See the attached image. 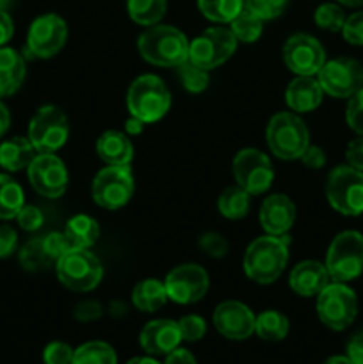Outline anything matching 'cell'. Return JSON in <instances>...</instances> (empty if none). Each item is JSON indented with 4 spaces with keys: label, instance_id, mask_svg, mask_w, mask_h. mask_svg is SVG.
Segmentation results:
<instances>
[{
    "label": "cell",
    "instance_id": "cell-1",
    "mask_svg": "<svg viewBox=\"0 0 363 364\" xmlns=\"http://www.w3.org/2000/svg\"><path fill=\"white\" fill-rule=\"evenodd\" d=\"M191 41L173 25H152L139 36L137 50L146 63L160 68H178L189 59Z\"/></svg>",
    "mask_w": 363,
    "mask_h": 364
},
{
    "label": "cell",
    "instance_id": "cell-2",
    "mask_svg": "<svg viewBox=\"0 0 363 364\" xmlns=\"http://www.w3.org/2000/svg\"><path fill=\"white\" fill-rule=\"evenodd\" d=\"M288 263V237L263 235L253 240L244 252V272L258 284H273Z\"/></svg>",
    "mask_w": 363,
    "mask_h": 364
},
{
    "label": "cell",
    "instance_id": "cell-3",
    "mask_svg": "<svg viewBox=\"0 0 363 364\" xmlns=\"http://www.w3.org/2000/svg\"><path fill=\"white\" fill-rule=\"evenodd\" d=\"M127 109L130 116L137 117L144 124L157 123L171 109L169 89L157 75H141L128 87Z\"/></svg>",
    "mask_w": 363,
    "mask_h": 364
},
{
    "label": "cell",
    "instance_id": "cell-4",
    "mask_svg": "<svg viewBox=\"0 0 363 364\" xmlns=\"http://www.w3.org/2000/svg\"><path fill=\"white\" fill-rule=\"evenodd\" d=\"M267 146L280 160H298L310 146V130L295 112H278L265 128Z\"/></svg>",
    "mask_w": 363,
    "mask_h": 364
},
{
    "label": "cell",
    "instance_id": "cell-5",
    "mask_svg": "<svg viewBox=\"0 0 363 364\" xmlns=\"http://www.w3.org/2000/svg\"><path fill=\"white\" fill-rule=\"evenodd\" d=\"M57 279L64 288L78 294L91 291L102 283L103 267L89 249L71 247L56 262Z\"/></svg>",
    "mask_w": 363,
    "mask_h": 364
},
{
    "label": "cell",
    "instance_id": "cell-6",
    "mask_svg": "<svg viewBox=\"0 0 363 364\" xmlns=\"http://www.w3.org/2000/svg\"><path fill=\"white\" fill-rule=\"evenodd\" d=\"M326 269L331 281L349 283L363 272V235L358 231H342L327 247Z\"/></svg>",
    "mask_w": 363,
    "mask_h": 364
},
{
    "label": "cell",
    "instance_id": "cell-7",
    "mask_svg": "<svg viewBox=\"0 0 363 364\" xmlns=\"http://www.w3.org/2000/svg\"><path fill=\"white\" fill-rule=\"evenodd\" d=\"M326 198L331 208L347 217L363 213V171L338 166L327 174Z\"/></svg>",
    "mask_w": 363,
    "mask_h": 364
},
{
    "label": "cell",
    "instance_id": "cell-8",
    "mask_svg": "<svg viewBox=\"0 0 363 364\" xmlns=\"http://www.w3.org/2000/svg\"><path fill=\"white\" fill-rule=\"evenodd\" d=\"M317 316L331 331H344L358 315V297L347 283H330L317 295Z\"/></svg>",
    "mask_w": 363,
    "mask_h": 364
},
{
    "label": "cell",
    "instance_id": "cell-9",
    "mask_svg": "<svg viewBox=\"0 0 363 364\" xmlns=\"http://www.w3.org/2000/svg\"><path fill=\"white\" fill-rule=\"evenodd\" d=\"M135 191L130 166H107L98 171L91 183V198L100 208L120 210L132 199Z\"/></svg>",
    "mask_w": 363,
    "mask_h": 364
},
{
    "label": "cell",
    "instance_id": "cell-10",
    "mask_svg": "<svg viewBox=\"0 0 363 364\" xmlns=\"http://www.w3.org/2000/svg\"><path fill=\"white\" fill-rule=\"evenodd\" d=\"M28 141L38 153H56L70 139V121L57 105H45L36 110L28 123Z\"/></svg>",
    "mask_w": 363,
    "mask_h": 364
},
{
    "label": "cell",
    "instance_id": "cell-11",
    "mask_svg": "<svg viewBox=\"0 0 363 364\" xmlns=\"http://www.w3.org/2000/svg\"><path fill=\"white\" fill-rule=\"evenodd\" d=\"M238 41L226 27H210L194 38L189 45V60L210 71L226 63L235 53Z\"/></svg>",
    "mask_w": 363,
    "mask_h": 364
},
{
    "label": "cell",
    "instance_id": "cell-12",
    "mask_svg": "<svg viewBox=\"0 0 363 364\" xmlns=\"http://www.w3.org/2000/svg\"><path fill=\"white\" fill-rule=\"evenodd\" d=\"M233 178L249 196L265 194L274 181V167L269 156L256 148H244L235 155Z\"/></svg>",
    "mask_w": 363,
    "mask_h": 364
},
{
    "label": "cell",
    "instance_id": "cell-13",
    "mask_svg": "<svg viewBox=\"0 0 363 364\" xmlns=\"http://www.w3.org/2000/svg\"><path fill=\"white\" fill-rule=\"evenodd\" d=\"M324 95L331 98H351L363 87V66L351 57H338L324 63L317 73Z\"/></svg>",
    "mask_w": 363,
    "mask_h": 364
},
{
    "label": "cell",
    "instance_id": "cell-14",
    "mask_svg": "<svg viewBox=\"0 0 363 364\" xmlns=\"http://www.w3.org/2000/svg\"><path fill=\"white\" fill-rule=\"evenodd\" d=\"M68 41V25L56 13L36 18L28 27L27 52L36 59H52L64 48Z\"/></svg>",
    "mask_w": 363,
    "mask_h": 364
},
{
    "label": "cell",
    "instance_id": "cell-15",
    "mask_svg": "<svg viewBox=\"0 0 363 364\" xmlns=\"http://www.w3.org/2000/svg\"><path fill=\"white\" fill-rule=\"evenodd\" d=\"M283 63L295 77H315L326 63V50L317 38L298 32L285 41Z\"/></svg>",
    "mask_w": 363,
    "mask_h": 364
},
{
    "label": "cell",
    "instance_id": "cell-16",
    "mask_svg": "<svg viewBox=\"0 0 363 364\" xmlns=\"http://www.w3.org/2000/svg\"><path fill=\"white\" fill-rule=\"evenodd\" d=\"M167 299L182 306L199 302L210 287L209 274L196 263H184L171 270L164 279Z\"/></svg>",
    "mask_w": 363,
    "mask_h": 364
},
{
    "label": "cell",
    "instance_id": "cell-17",
    "mask_svg": "<svg viewBox=\"0 0 363 364\" xmlns=\"http://www.w3.org/2000/svg\"><path fill=\"white\" fill-rule=\"evenodd\" d=\"M27 174L32 188L43 198H60L70 185L66 166L56 153H38L27 167Z\"/></svg>",
    "mask_w": 363,
    "mask_h": 364
},
{
    "label": "cell",
    "instance_id": "cell-18",
    "mask_svg": "<svg viewBox=\"0 0 363 364\" xmlns=\"http://www.w3.org/2000/svg\"><path fill=\"white\" fill-rule=\"evenodd\" d=\"M255 313L238 301H224L214 311V326L221 336L233 341L248 340L255 333Z\"/></svg>",
    "mask_w": 363,
    "mask_h": 364
},
{
    "label": "cell",
    "instance_id": "cell-19",
    "mask_svg": "<svg viewBox=\"0 0 363 364\" xmlns=\"http://www.w3.org/2000/svg\"><path fill=\"white\" fill-rule=\"evenodd\" d=\"M260 224L267 235L285 237L295 224L298 208L295 203L285 194H273L260 206Z\"/></svg>",
    "mask_w": 363,
    "mask_h": 364
},
{
    "label": "cell",
    "instance_id": "cell-20",
    "mask_svg": "<svg viewBox=\"0 0 363 364\" xmlns=\"http://www.w3.org/2000/svg\"><path fill=\"white\" fill-rule=\"evenodd\" d=\"M182 334L178 322L167 318L152 320L146 323L139 336L142 350L149 355H167L180 345Z\"/></svg>",
    "mask_w": 363,
    "mask_h": 364
},
{
    "label": "cell",
    "instance_id": "cell-21",
    "mask_svg": "<svg viewBox=\"0 0 363 364\" xmlns=\"http://www.w3.org/2000/svg\"><path fill=\"white\" fill-rule=\"evenodd\" d=\"M331 283L330 272H327L326 265L317 259H305L299 262L298 265L292 269L290 276H288V287L294 294L299 297H317L327 284Z\"/></svg>",
    "mask_w": 363,
    "mask_h": 364
},
{
    "label": "cell",
    "instance_id": "cell-22",
    "mask_svg": "<svg viewBox=\"0 0 363 364\" xmlns=\"http://www.w3.org/2000/svg\"><path fill=\"white\" fill-rule=\"evenodd\" d=\"M324 91L315 77H295L285 91V102L295 114L313 112L322 103Z\"/></svg>",
    "mask_w": 363,
    "mask_h": 364
},
{
    "label": "cell",
    "instance_id": "cell-23",
    "mask_svg": "<svg viewBox=\"0 0 363 364\" xmlns=\"http://www.w3.org/2000/svg\"><path fill=\"white\" fill-rule=\"evenodd\" d=\"M96 155L107 166H130L134 144L125 132L107 130L96 139Z\"/></svg>",
    "mask_w": 363,
    "mask_h": 364
},
{
    "label": "cell",
    "instance_id": "cell-24",
    "mask_svg": "<svg viewBox=\"0 0 363 364\" xmlns=\"http://www.w3.org/2000/svg\"><path fill=\"white\" fill-rule=\"evenodd\" d=\"M27 75L25 59L14 48L0 46V98L14 95Z\"/></svg>",
    "mask_w": 363,
    "mask_h": 364
},
{
    "label": "cell",
    "instance_id": "cell-25",
    "mask_svg": "<svg viewBox=\"0 0 363 364\" xmlns=\"http://www.w3.org/2000/svg\"><path fill=\"white\" fill-rule=\"evenodd\" d=\"M36 155L38 151L28 137L7 139L0 144V167L11 173H18L21 169H27Z\"/></svg>",
    "mask_w": 363,
    "mask_h": 364
},
{
    "label": "cell",
    "instance_id": "cell-26",
    "mask_svg": "<svg viewBox=\"0 0 363 364\" xmlns=\"http://www.w3.org/2000/svg\"><path fill=\"white\" fill-rule=\"evenodd\" d=\"M167 302V291L164 281L142 279L132 290V304L142 313H155Z\"/></svg>",
    "mask_w": 363,
    "mask_h": 364
},
{
    "label": "cell",
    "instance_id": "cell-27",
    "mask_svg": "<svg viewBox=\"0 0 363 364\" xmlns=\"http://www.w3.org/2000/svg\"><path fill=\"white\" fill-rule=\"evenodd\" d=\"M64 235L70 240L71 247L91 249L100 238V224L91 215L78 213L68 220L64 226Z\"/></svg>",
    "mask_w": 363,
    "mask_h": 364
},
{
    "label": "cell",
    "instance_id": "cell-28",
    "mask_svg": "<svg viewBox=\"0 0 363 364\" xmlns=\"http://www.w3.org/2000/svg\"><path fill=\"white\" fill-rule=\"evenodd\" d=\"M249 205H251V196L238 185L224 188L217 199V210L224 219L230 220L244 219L249 213Z\"/></svg>",
    "mask_w": 363,
    "mask_h": 364
},
{
    "label": "cell",
    "instance_id": "cell-29",
    "mask_svg": "<svg viewBox=\"0 0 363 364\" xmlns=\"http://www.w3.org/2000/svg\"><path fill=\"white\" fill-rule=\"evenodd\" d=\"M25 205L23 188L7 174H0V220L16 219Z\"/></svg>",
    "mask_w": 363,
    "mask_h": 364
},
{
    "label": "cell",
    "instance_id": "cell-30",
    "mask_svg": "<svg viewBox=\"0 0 363 364\" xmlns=\"http://www.w3.org/2000/svg\"><path fill=\"white\" fill-rule=\"evenodd\" d=\"M127 11L134 23L152 27L166 16L167 0H127Z\"/></svg>",
    "mask_w": 363,
    "mask_h": 364
},
{
    "label": "cell",
    "instance_id": "cell-31",
    "mask_svg": "<svg viewBox=\"0 0 363 364\" xmlns=\"http://www.w3.org/2000/svg\"><path fill=\"white\" fill-rule=\"evenodd\" d=\"M290 323L288 318L280 311L267 309L260 313L255 320V333L263 341H281L287 338Z\"/></svg>",
    "mask_w": 363,
    "mask_h": 364
},
{
    "label": "cell",
    "instance_id": "cell-32",
    "mask_svg": "<svg viewBox=\"0 0 363 364\" xmlns=\"http://www.w3.org/2000/svg\"><path fill=\"white\" fill-rule=\"evenodd\" d=\"M230 31L233 32L238 43H246V45L256 43L262 38L263 20L244 6V9L230 21Z\"/></svg>",
    "mask_w": 363,
    "mask_h": 364
},
{
    "label": "cell",
    "instance_id": "cell-33",
    "mask_svg": "<svg viewBox=\"0 0 363 364\" xmlns=\"http://www.w3.org/2000/svg\"><path fill=\"white\" fill-rule=\"evenodd\" d=\"M198 9L209 21L224 25L244 9V0H198Z\"/></svg>",
    "mask_w": 363,
    "mask_h": 364
},
{
    "label": "cell",
    "instance_id": "cell-34",
    "mask_svg": "<svg viewBox=\"0 0 363 364\" xmlns=\"http://www.w3.org/2000/svg\"><path fill=\"white\" fill-rule=\"evenodd\" d=\"M71 364H117V355L105 341H88L73 352Z\"/></svg>",
    "mask_w": 363,
    "mask_h": 364
},
{
    "label": "cell",
    "instance_id": "cell-35",
    "mask_svg": "<svg viewBox=\"0 0 363 364\" xmlns=\"http://www.w3.org/2000/svg\"><path fill=\"white\" fill-rule=\"evenodd\" d=\"M20 263L28 272H39V270L48 269L53 262L46 255L41 238H32L21 247Z\"/></svg>",
    "mask_w": 363,
    "mask_h": 364
},
{
    "label": "cell",
    "instance_id": "cell-36",
    "mask_svg": "<svg viewBox=\"0 0 363 364\" xmlns=\"http://www.w3.org/2000/svg\"><path fill=\"white\" fill-rule=\"evenodd\" d=\"M178 77H180L182 85H184L189 92H192V95H199V92L205 91L210 84L209 71L192 64L189 59L178 66Z\"/></svg>",
    "mask_w": 363,
    "mask_h": 364
},
{
    "label": "cell",
    "instance_id": "cell-37",
    "mask_svg": "<svg viewBox=\"0 0 363 364\" xmlns=\"http://www.w3.org/2000/svg\"><path fill=\"white\" fill-rule=\"evenodd\" d=\"M313 21L319 28L327 32H340L345 23V13L338 4H320L313 14Z\"/></svg>",
    "mask_w": 363,
    "mask_h": 364
},
{
    "label": "cell",
    "instance_id": "cell-38",
    "mask_svg": "<svg viewBox=\"0 0 363 364\" xmlns=\"http://www.w3.org/2000/svg\"><path fill=\"white\" fill-rule=\"evenodd\" d=\"M244 6L249 11L262 18L263 21L276 20L278 16L285 13L288 6V0H244Z\"/></svg>",
    "mask_w": 363,
    "mask_h": 364
},
{
    "label": "cell",
    "instance_id": "cell-39",
    "mask_svg": "<svg viewBox=\"0 0 363 364\" xmlns=\"http://www.w3.org/2000/svg\"><path fill=\"white\" fill-rule=\"evenodd\" d=\"M198 247L203 255L210 256V258L221 259L228 255L230 251V244H228L226 238L223 235L216 233V231H209V233H203L198 238Z\"/></svg>",
    "mask_w": 363,
    "mask_h": 364
},
{
    "label": "cell",
    "instance_id": "cell-40",
    "mask_svg": "<svg viewBox=\"0 0 363 364\" xmlns=\"http://www.w3.org/2000/svg\"><path fill=\"white\" fill-rule=\"evenodd\" d=\"M178 329L184 341H198L205 336L206 322L199 315H185L178 320Z\"/></svg>",
    "mask_w": 363,
    "mask_h": 364
},
{
    "label": "cell",
    "instance_id": "cell-41",
    "mask_svg": "<svg viewBox=\"0 0 363 364\" xmlns=\"http://www.w3.org/2000/svg\"><path fill=\"white\" fill-rule=\"evenodd\" d=\"M345 119L349 128L358 135H363V87L356 95L349 98L347 110H345Z\"/></svg>",
    "mask_w": 363,
    "mask_h": 364
},
{
    "label": "cell",
    "instance_id": "cell-42",
    "mask_svg": "<svg viewBox=\"0 0 363 364\" xmlns=\"http://www.w3.org/2000/svg\"><path fill=\"white\" fill-rule=\"evenodd\" d=\"M41 240H43V247H45L46 255H48V258L52 259L53 263H56L57 259L64 255V252H68L71 249V244H70V240L66 238V235H64V231L63 233H59V231H53V233L45 235Z\"/></svg>",
    "mask_w": 363,
    "mask_h": 364
},
{
    "label": "cell",
    "instance_id": "cell-43",
    "mask_svg": "<svg viewBox=\"0 0 363 364\" xmlns=\"http://www.w3.org/2000/svg\"><path fill=\"white\" fill-rule=\"evenodd\" d=\"M73 348L63 341H52L43 350L45 364H71L73 361Z\"/></svg>",
    "mask_w": 363,
    "mask_h": 364
},
{
    "label": "cell",
    "instance_id": "cell-44",
    "mask_svg": "<svg viewBox=\"0 0 363 364\" xmlns=\"http://www.w3.org/2000/svg\"><path fill=\"white\" fill-rule=\"evenodd\" d=\"M340 32L349 45L363 46V11L352 13L351 16L345 18V23Z\"/></svg>",
    "mask_w": 363,
    "mask_h": 364
},
{
    "label": "cell",
    "instance_id": "cell-45",
    "mask_svg": "<svg viewBox=\"0 0 363 364\" xmlns=\"http://www.w3.org/2000/svg\"><path fill=\"white\" fill-rule=\"evenodd\" d=\"M18 224H20L21 230L28 231V233H34L45 223V217H43V212L38 208V206L32 205H23V208L20 210V213L16 215Z\"/></svg>",
    "mask_w": 363,
    "mask_h": 364
},
{
    "label": "cell",
    "instance_id": "cell-46",
    "mask_svg": "<svg viewBox=\"0 0 363 364\" xmlns=\"http://www.w3.org/2000/svg\"><path fill=\"white\" fill-rule=\"evenodd\" d=\"M18 233L14 228L2 224L0 226V259H6L16 251Z\"/></svg>",
    "mask_w": 363,
    "mask_h": 364
},
{
    "label": "cell",
    "instance_id": "cell-47",
    "mask_svg": "<svg viewBox=\"0 0 363 364\" xmlns=\"http://www.w3.org/2000/svg\"><path fill=\"white\" fill-rule=\"evenodd\" d=\"M73 315L78 322H95V320H98L103 315V308L96 301H84L77 304Z\"/></svg>",
    "mask_w": 363,
    "mask_h": 364
},
{
    "label": "cell",
    "instance_id": "cell-48",
    "mask_svg": "<svg viewBox=\"0 0 363 364\" xmlns=\"http://www.w3.org/2000/svg\"><path fill=\"white\" fill-rule=\"evenodd\" d=\"M299 160H301L302 166L308 167V169H322V167L326 166V153H324V149L319 148V146L310 144Z\"/></svg>",
    "mask_w": 363,
    "mask_h": 364
},
{
    "label": "cell",
    "instance_id": "cell-49",
    "mask_svg": "<svg viewBox=\"0 0 363 364\" xmlns=\"http://www.w3.org/2000/svg\"><path fill=\"white\" fill-rule=\"evenodd\" d=\"M345 159H347L349 166L358 171H363V135H358L354 141L349 142Z\"/></svg>",
    "mask_w": 363,
    "mask_h": 364
},
{
    "label": "cell",
    "instance_id": "cell-50",
    "mask_svg": "<svg viewBox=\"0 0 363 364\" xmlns=\"http://www.w3.org/2000/svg\"><path fill=\"white\" fill-rule=\"evenodd\" d=\"M347 355L352 364H363V329L352 334L347 343Z\"/></svg>",
    "mask_w": 363,
    "mask_h": 364
},
{
    "label": "cell",
    "instance_id": "cell-51",
    "mask_svg": "<svg viewBox=\"0 0 363 364\" xmlns=\"http://www.w3.org/2000/svg\"><path fill=\"white\" fill-rule=\"evenodd\" d=\"M14 34V25L7 11L0 9V46L6 45Z\"/></svg>",
    "mask_w": 363,
    "mask_h": 364
},
{
    "label": "cell",
    "instance_id": "cell-52",
    "mask_svg": "<svg viewBox=\"0 0 363 364\" xmlns=\"http://www.w3.org/2000/svg\"><path fill=\"white\" fill-rule=\"evenodd\" d=\"M164 364H198L196 363V358L185 348L177 347L173 352L166 355V363Z\"/></svg>",
    "mask_w": 363,
    "mask_h": 364
},
{
    "label": "cell",
    "instance_id": "cell-53",
    "mask_svg": "<svg viewBox=\"0 0 363 364\" xmlns=\"http://www.w3.org/2000/svg\"><path fill=\"white\" fill-rule=\"evenodd\" d=\"M142 130H144V123H142L141 119H137V117L130 116L125 121V134H127L128 137H135V135L142 134Z\"/></svg>",
    "mask_w": 363,
    "mask_h": 364
},
{
    "label": "cell",
    "instance_id": "cell-54",
    "mask_svg": "<svg viewBox=\"0 0 363 364\" xmlns=\"http://www.w3.org/2000/svg\"><path fill=\"white\" fill-rule=\"evenodd\" d=\"M9 127H11V114L9 110H7V107L0 102V139H2L4 134L9 130Z\"/></svg>",
    "mask_w": 363,
    "mask_h": 364
},
{
    "label": "cell",
    "instance_id": "cell-55",
    "mask_svg": "<svg viewBox=\"0 0 363 364\" xmlns=\"http://www.w3.org/2000/svg\"><path fill=\"white\" fill-rule=\"evenodd\" d=\"M322 364H352L351 359L347 358V355H333V358H330L327 361H324Z\"/></svg>",
    "mask_w": 363,
    "mask_h": 364
},
{
    "label": "cell",
    "instance_id": "cell-56",
    "mask_svg": "<svg viewBox=\"0 0 363 364\" xmlns=\"http://www.w3.org/2000/svg\"><path fill=\"white\" fill-rule=\"evenodd\" d=\"M127 364H160V363L153 358H134V359H130Z\"/></svg>",
    "mask_w": 363,
    "mask_h": 364
},
{
    "label": "cell",
    "instance_id": "cell-57",
    "mask_svg": "<svg viewBox=\"0 0 363 364\" xmlns=\"http://www.w3.org/2000/svg\"><path fill=\"white\" fill-rule=\"evenodd\" d=\"M338 4L342 6H347V7H362L363 6V0H337Z\"/></svg>",
    "mask_w": 363,
    "mask_h": 364
},
{
    "label": "cell",
    "instance_id": "cell-58",
    "mask_svg": "<svg viewBox=\"0 0 363 364\" xmlns=\"http://www.w3.org/2000/svg\"><path fill=\"white\" fill-rule=\"evenodd\" d=\"M9 4H11V0H0V9L6 11L7 7H9Z\"/></svg>",
    "mask_w": 363,
    "mask_h": 364
}]
</instances>
